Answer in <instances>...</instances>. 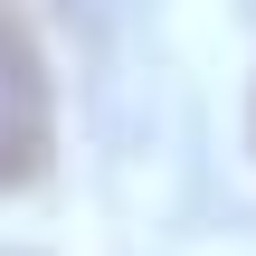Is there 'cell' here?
<instances>
[{
  "mask_svg": "<svg viewBox=\"0 0 256 256\" xmlns=\"http://www.w3.org/2000/svg\"><path fill=\"white\" fill-rule=\"evenodd\" d=\"M48 162V66L19 28V10L0 0V190H19Z\"/></svg>",
  "mask_w": 256,
  "mask_h": 256,
  "instance_id": "obj_1",
  "label": "cell"
}]
</instances>
